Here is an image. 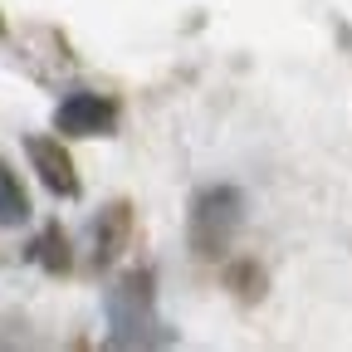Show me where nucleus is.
Listing matches in <instances>:
<instances>
[{"label":"nucleus","mask_w":352,"mask_h":352,"mask_svg":"<svg viewBox=\"0 0 352 352\" xmlns=\"http://www.w3.org/2000/svg\"><path fill=\"white\" fill-rule=\"evenodd\" d=\"M30 157H34L39 176H44V182H50L59 196H74V191H78V182H74V162H69L54 142H30Z\"/></svg>","instance_id":"obj_2"},{"label":"nucleus","mask_w":352,"mask_h":352,"mask_svg":"<svg viewBox=\"0 0 352 352\" xmlns=\"http://www.w3.org/2000/svg\"><path fill=\"white\" fill-rule=\"evenodd\" d=\"M20 220H25V196L0 166V226H20Z\"/></svg>","instance_id":"obj_3"},{"label":"nucleus","mask_w":352,"mask_h":352,"mask_svg":"<svg viewBox=\"0 0 352 352\" xmlns=\"http://www.w3.org/2000/svg\"><path fill=\"white\" fill-rule=\"evenodd\" d=\"M113 127V103L98 94H74L59 108V132H108Z\"/></svg>","instance_id":"obj_1"}]
</instances>
